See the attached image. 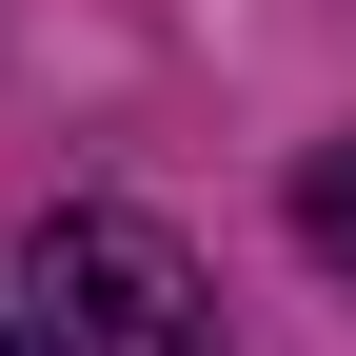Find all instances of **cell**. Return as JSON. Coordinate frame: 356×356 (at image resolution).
<instances>
[{
    "instance_id": "2",
    "label": "cell",
    "mask_w": 356,
    "mask_h": 356,
    "mask_svg": "<svg viewBox=\"0 0 356 356\" xmlns=\"http://www.w3.org/2000/svg\"><path fill=\"white\" fill-rule=\"evenodd\" d=\"M297 257H317V277H356V139L297 159Z\"/></svg>"
},
{
    "instance_id": "1",
    "label": "cell",
    "mask_w": 356,
    "mask_h": 356,
    "mask_svg": "<svg viewBox=\"0 0 356 356\" xmlns=\"http://www.w3.org/2000/svg\"><path fill=\"white\" fill-rule=\"evenodd\" d=\"M20 317H40V356H218L198 257H178L139 198H60V218H40V257H20Z\"/></svg>"
},
{
    "instance_id": "3",
    "label": "cell",
    "mask_w": 356,
    "mask_h": 356,
    "mask_svg": "<svg viewBox=\"0 0 356 356\" xmlns=\"http://www.w3.org/2000/svg\"><path fill=\"white\" fill-rule=\"evenodd\" d=\"M0 356H40V317H20V297H0Z\"/></svg>"
}]
</instances>
